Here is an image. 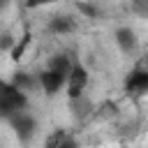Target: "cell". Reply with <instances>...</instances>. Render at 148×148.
<instances>
[{"label":"cell","instance_id":"cell-3","mask_svg":"<svg viewBox=\"0 0 148 148\" xmlns=\"http://www.w3.org/2000/svg\"><path fill=\"white\" fill-rule=\"evenodd\" d=\"M9 120H12V127H14L16 136H18L21 141H30V136H32V134H35V130H37L35 118H32V116H28V113H23V111H18V113H14Z\"/></svg>","mask_w":148,"mask_h":148},{"label":"cell","instance_id":"cell-8","mask_svg":"<svg viewBox=\"0 0 148 148\" xmlns=\"http://www.w3.org/2000/svg\"><path fill=\"white\" fill-rule=\"evenodd\" d=\"M90 111H92V104H90L83 95H79V97H74V99H72V113H74L79 120H81V118H86Z\"/></svg>","mask_w":148,"mask_h":148},{"label":"cell","instance_id":"cell-6","mask_svg":"<svg viewBox=\"0 0 148 148\" xmlns=\"http://www.w3.org/2000/svg\"><path fill=\"white\" fill-rule=\"evenodd\" d=\"M116 42H118V46H120L123 53H132V51H136V46H139L136 32H134L132 28H118V30H116Z\"/></svg>","mask_w":148,"mask_h":148},{"label":"cell","instance_id":"cell-9","mask_svg":"<svg viewBox=\"0 0 148 148\" xmlns=\"http://www.w3.org/2000/svg\"><path fill=\"white\" fill-rule=\"evenodd\" d=\"M72 65H74V62H72L67 56H62V53H60V56H53V58L49 60V69H56V72H60V74H65V76L69 74Z\"/></svg>","mask_w":148,"mask_h":148},{"label":"cell","instance_id":"cell-4","mask_svg":"<svg viewBox=\"0 0 148 148\" xmlns=\"http://www.w3.org/2000/svg\"><path fill=\"white\" fill-rule=\"evenodd\" d=\"M125 90L130 95H143L148 92V69H134L125 79Z\"/></svg>","mask_w":148,"mask_h":148},{"label":"cell","instance_id":"cell-5","mask_svg":"<svg viewBox=\"0 0 148 148\" xmlns=\"http://www.w3.org/2000/svg\"><path fill=\"white\" fill-rule=\"evenodd\" d=\"M65 79H67V76L60 74V72H56V69H44V72L39 74V86L44 88L46 95H56V92L62 88Z\"/></svg>","mask_w":148,"mask_h":148},{"label":"cell","instance_id":"cell-11","mask_svg":"<svg viewBox=\"0 0 148 148\" xmlns=\"http://www.w3.org/2000/svg\"><path fill=\"white\" fill-rule=\"evenodd\" d=\"M28 44H30V32H25V35L21 37V42L12 46V60H21L23 53H25V49H28Z\"/></svg>","mask_w":148,"mask_h":148},{"label":"cell","instance_id":"cell-19","mask_svg":"<svg viewBox=\"0 0 148 148\" xmlns=\"http://www.w3.org/2000/svg\"><path fill=\"white\" fill-rule=\"evenodd\" d=\"M2 2H5V0H0V5H2Z\"/></svg>","mask_w":148,"mask_h":148},{"label":"cell","instance_id":"cell-13","mask_svg":"<svg viewBox=\"0 0 148 148\" xmlns=\"http://www.w3.org/2000/svg\"><path fill=\"white\" fill-rule=\"evenodd\" d=\"M12 46H14V37L9 32H2L0 35V51H12Z\"/></svg>","mask_w":148,"mask_h":148},{"label":"cell","instance_id":"cell-17","mask_svg":"<svg viewBox=\"0 0 148 148\" xmlns=\"http://www.w3.org/2000/svg\"><path fill=\"white\" fill-rule=\"evenodd\" d=\"M56 148H79V143H76L74 139H69V136H67V139H65L60 146H56Z\"/></svg>","mask_w":148,"mask_h":148},{"label":"cell","instance_id":"cell-18","mask_svg":"<svg viewBox=\"0 0 148 148\" xmlns=\"http://www.w3.org/2000/svg\"><path fill=\"white\" fill-rule=\"evenodd\" d=\"M146 62H148V56H146Z\"/></svg>","mask_w":148,"mask_h":148},{"label":"cell","instance_id":"cell-14","mask_svg":"<svg viewBox=\"0 0 148 148\" xmlns=\"http://www.w3.org/2000/svg\"><path fill=\"white\" fill-rule=\"evenodd\" d=\"M56 0H25V7L28 9H37V7H46V5H53Z\"/></svg>","mask_w":148,"mask_h":148},{"label":"cell","instance_id":"cell-12","mask_svg":"<svg viewBox=\"0 0 148 148\" xmlns=\"http://www.w3.org/2000/svg\"><path fill=\"white\" fill-rule=\"evenodd\" d=\"M65 139H67V132H65V130H56V132H51V134H49V139H46L44 148H56V146H60Z\"/></svg>","mask_w":148,"mask_h":148},{"label":"cell","instance_id":"cell-15","mask_svg":"<svg viewBox=\"0 0 148 148\" xmlns=\"http://www.w3.org/2000/svg\"><path fill=\"white\" fill-rule=\"evenodd\" d=\"M134 12H139L141 16H148V0H134Z\"/></svg>","mask_w":148,"mask_h":148},{"label":"cell","instance_id":"cell-1","mask_svg":"<svg viewBox=\"0 0 148 148\" xmlns=\"http://www.w3.org/2000/svg\"><path fill=\"white\" fill-rule=\"evenodd\" d=\"M28 106V97L23 90H18L14 83H7L0 79V116L12 118L14 113L23 111Z\"/></svg>","mask_w":148,"mask_h":148},{"label":"cell","instance_id":"cell-10","mask_svg":"<svg viewBox=\"0 0 148 148\" xmlns=\"http://www.w3.org/2000/svg\"><path fill=\"white\" fill-rule=\"evenodd\" d=\"M12 83H14L18 90H23V92H28V90H32V88L37 86V81H35L30 74H25V72H16L14 79H12Z\"/></svg>","mask_w":148,"mask_h":148},{"label":"cell","instance_id":"cell-16","mask_svg":"<svg viewBox=\"0 0 148 148\" xmlns=\"http://www.w3.org/2000/svg\"><path fill=\"white\" fill-rule=\"evenodd\" d=\"M76 7H79V9H81V12H83V14H86V16H90V18H92V16H95V14H97V9H95V7H92V5H86V2H79V5H76Z\"/></svg>","mask_w":148,"mask_h":148},{"label":"cell","instance_id":"cell-7","mask_svg":"<svg viewBox=\"0 0 148 148\" xmlns=\"http://www.w3.org/2000/svg\"><path fill=\"white\" fill-rule=\"evenodd\" d=\"M74 28H76V23H74L72 16H53V18L49 21V30L56 32V35H67V32H72Z\"/></svg>","mask_w":148,"mask_h":148},{"label":"cell","instance_id":"cell-2","mask_svg":"<svg viewBox=\"0 0 148 148\" xmlns=\"http://www.w3.org/2000/svg\"><path fill=\"white\" fill-rule=\"evenodd\" d=\"M65 81H67V95H69V99L83 95V88H86V83H88V72H86V67L79 65V62H74Z\"/></svg>","mask_w":148,"mask_h":148}]
</instances>
